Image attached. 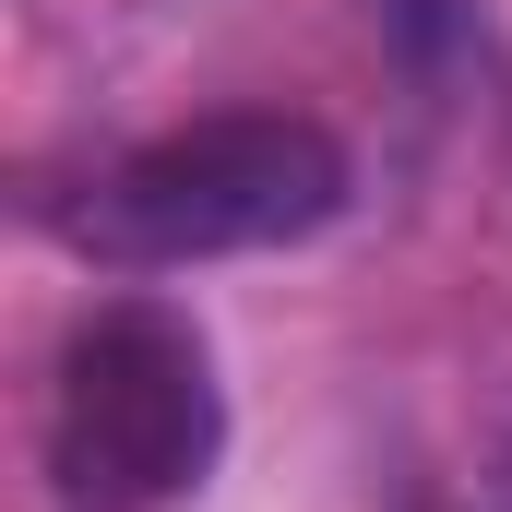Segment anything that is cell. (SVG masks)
Segmentation results:
<instances>
[{
  "instance_id": "6da1fadb",
  "label": "cell",
  "mask_w": 512,
  "mask_h": 512,
  "mask_svg": "<svg viewBox=\"0 0 512 512\" xmlns=\"http://www.w3.org/2000/svg\"><path fill=\"white\" fill-rule=\"evenodd\" d=\"M334 203H346V155H334L322 120L227 108V120L155 131L143 155H120V167L72 203V239L96 262L167 274V262H227V251L310 239Z\"/></svg>"
},
{
  "instance_id": "7a4b0ae2",
  "label": "cell",
  "mask_w": 512,
  "mask_h": 512,
  "mask_svg": "<svg viewBox=\"0 0 512 512\" xmlns=\"http://www.w3.org/2000/svg\"><path fill=\"white\" fill-rule=\"evenodd\" d=\"M227 393L167 298H96L48 382V477L72 512H167L215 477Z\"/></svg>"
}]
</instances>
